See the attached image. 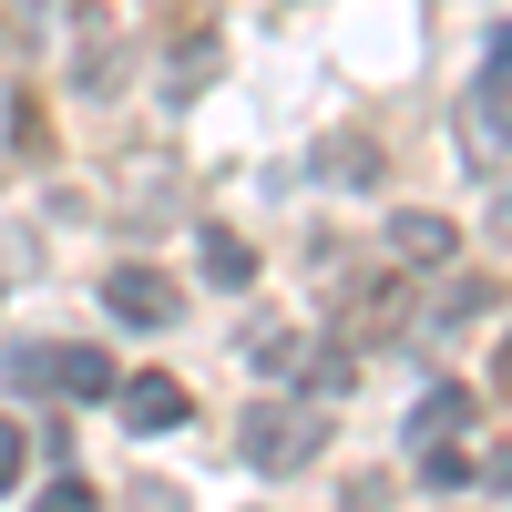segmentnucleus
Returning a JSON list of instances; mask_svg holds the SVG:
<instances>
[{
	"label": "nucleus",
	"mask_w": 512,
	"mask_h": 512,
	"mask_svg": "<svg viewBox=\"0 0 512 512\" xmlns=\"http://www.w3.org/2000/svg\"><path fill=\"white\" fill-rule=\"evenodd\" d=\"M328 338H338L349 359L400 349V338H410V277H390V267H359L349 287L328 297Z\"/></svg>",
	"instance_id": "f257e3e1"
},
{
	"label": "nucleus",
	"mask_w": 512,
	"mask_h": 512,
	"mask_svg": "<svg viewBox=\"0 0 512 512\" xmlns=\"http://www.w3.org/2000/svg\"><path fill=\"white\" fill-rule=\"evenodd\" d=\"M318 441H328V420H318V400H267V410H246L236 420V451L256 461V472H308L318 461Z\"/></svg>",
	"instance_id": "f03ea898"
},
{
	"label": "nucleus",
	"mask_w": 512,
	"mask_h": 512,
	"mask_svg": "<svg viewBox=\"0 0 512 512\" xmlns=\"http://www.w3.org/2000/svg\"><path fill=\"white\" fill-rule=\"evenodd\" d=\"M113 359L103 349H72V338H31L11 349V390H52V400H113Z\"/></svg>",
	"instance_id": "7ed1b4c3"
},
{
	"label": "nucleus",
	"mask_w": 512,
	"mask_h": 512,
	"mask_svg": "<svg viewBox=\"0 0 512 512\" xmlns=\"http://www.w3.org/2000/svg\"><path fill=\"white\" fill-rule=\"evenodd\" d=\"M113 400H123V431H134V441H154V431H185V420H195V390H185V379H164V369H144V379H113Z\"/></svg>",
	"instance_id": "20e7f679"
},
{
	"label": "nucleus",
	"mask_w": 512,
	"mask_h": 512,
	"mask_svg": "<svg viewBox=\"0 0 512 512\" xmlns=\"http://www.w3.org/2000/svg\"><path fill=\"white\" fill-rule=\"evenodd\" d=\"M472 390H461V379H431V390H420L410 400V420H400V441H420V451H431V441H461V431H472Z\"/></svg>",
	"instance_id": "39448f33"
},
{
	"label": "nucleus",
	"mask_w": 512,
	"mask_h": 512,
	"mask_svg": "<svg viewBox=\"0 0 512 512\" xmlns=\"http://www.w3.org/2000/svg\"><path fill=\"white\" fill-rule=\"evenodd\" d=\"M103 308H113L123 328H175V287H164L154 267H113V277H103Z\"/></svg>",
	"instance_id": "423d86ee"
},
{
	"label": "nucleus",
	"mask_w": 512,
	"mask_h": 512,
	"mask_svg": "<svg viewBox=\"0 0 512 512\" xmlns=\"http://www.w3.org/2000/svg\"><path fill=\"white\" fill-rule=\"evenodd\" d=\"M451 246H461V236H451V216H410V205L390 216V256H400V267H441Z\"/></svg>",
	"instance_id": "0eeeda50"
},
{
	"label": "nucleus",
	"mask_w": 512,
	"mask_h": 512,
	"mask_svg": "<svg viewBox=\"0 0 512 512\" xmlns=\"http://www.w3.org/2000/svg\"><path fill=\"white\" fill-rule=\"evenodd\" d=\"M195 256H205V277H216V287H236V297L256 287V256H246V236H236V226H205V236H195Z\"/></svg>",
	"instance_id": "6e6552de"
},
{
	"label": "nucleus",
	"mask_w": 512,
	"mask_h": 512,
	"mask_svg": "<svg viewBox=\"0 0 512 512\" xmlns=\"http://www.w3.org/2000/svg\"><path fill=\"white\" fill-rule=\"evenodd\" d=\"M472 144H482V154L512 144V72H482V93H472Z\"/></svg>",
	"instance_id": "1a4fd4ad"
},
{
	"label": "nucleus",
	"mask_w": 512,
	"mask_h": 512,
	"mask_svg": "<svg viewBox=\"0 0 512 512\" xmlns=\"http://www.w3.org/2000/svg\"><path fill=\"white\" fill-rule=\"evenodd\" d=\"M236 359H246V369H297V328H287V318H256V328L236 338Z\"/></svg>",
	"instance_id": "9d476101"
},
{
	"label": "nucleus",
	"mask_w": 512,
	"mask_h": 512,
	"mask_svg": "<svg viewBox=\"0 0 512 512\" xmlns=\"http://www.w3.org/2000/svg\"><path fill=\"white\" fill-rule=\"evenodd\" d=\"M472 472H482V461L461 451V441H431V451H420V482H431V492H461Z\"/></svg>",
	"instance_id": "9b49d317"
},
{
	"label": "nucleus",
	"mask_w": 512,
	"mask_h": 512,
	"mask_svg": "<svg viewBox=\"0 0 512 512\" xmlns=\"http://www.w3.org/2000/svg\"><path fill=\"white\" fill-rule=\"evenodd\" d=\"M349 379H359V359H349V349H338V338H328V349L308 359V400H338V390H349Z\"/></svg>",
	"instance_id": "f8f14e48"
},
{
	"label": "nucleus",
	"mask_w": 512,
	"mask_h": 512,
	"mask_svg": "<svg viewBox=\"0 0 512 512\" xmlns=\"http://www.w3.org/2000/svg\"><path fill=\"white\" fill-rule=\"evenodd\" d=\"M31 472V431H21V420H0V492H11Z\"/></svg>",
	"instance_id": "ddd939ff"
},
{
	"label": "nucleus",
	"mask_w": 512,
	"mask_h": 512,
	"mask_svg": "<svg viewBox=\"0 0 512 512\" xmlns=\"http://www.w3.org/2000/svg\"><path fill=\"white\" fill-rule=\"evenodd\" d=\"M41 512H103V492H93V482H72V472H62L52 492H41Z\"/></svg>",
	"instance_id": "4468645a"
},
{
	"label": "nucleus",
	"mask_w": 512,
	"mask_h": 512,
	"mask_svg": "<svg viewBox=\"0 0 512 512\" xmlns=\"http://www.w3.org/2000/svg\"><path fill=\"white\" fill-rule=\"evenodd\" d=\"M123 512H185V492H175V482H134V502H123Z\"/></svg>",
	"instance_id": "2eb2a0df"
},
{
	"label": "nucleus",
	"mask_w": 512,
	"mask_h": 512,
	"mask_svg": "<svg viewBox=\"0 0 512 512\" xmlns=\"http://www.w3.org/2000/svg\"><path fill=\"white\" fill-rule=\"evenodd\" d=\"M492 390H502V400H512V338H502V359H492Z\"/></svg>",
	"instance_id": "dca6fc26"
},
{
	"label": "nucleus",
	"mask_w": 512,
	"mask_h": 512,
	"mask_svg": "<svg viewBox=\"0 0 512 512\" xmlns=\"http://www.w3.org/2000/svg\"><path fill=\"white\" fill-rule=\"evenodd\" d=\"M492 72H512V31H502V41H492Z\"/></svg>",
	"instance_id": "f3484780"
}]
</instances>
